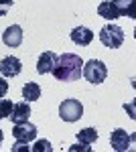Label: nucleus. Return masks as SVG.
<instances>
[{"instance_id":"f257e3e1","label":"nucleus","mask_w":136,"mask_h":152,"mask_svg":"<svg viewBox=\"0 0 136 152\" xmlns=\"http://www.w3.org/2000/svg\"><path fill=\"white\" fill-rule=\"evenodd\" d=\"M81 67L83 61L75 53H63L61 57H57V63L53 67V75L57 81H77L81 77Z\"/></svg>"},{"instance_id":"f03ea898","label":"nucleus","mask_w":136,"mask_h":152,"mask_svg":"<svg viewBox=\"0 0 136 152\" xmlns=\"http://www.w3.org/2000/svg\"><path fill=\"white\" fill-rule=\"evenodd\" d=\"M81 75H83L90 83L100 85V83H104V81H106V77H108V67L104 65L102 61H98V59H90L87 63H83V67H81Z\"/></svg>"},{"instance_id":"7ed1b4c3","label":"nucleus","mask_w":136,"mask_h":152,"mask_svg":"<svg viewBox=\"0 0 136 152\" xmlns=\"http://www.w3.org/2000/svg\"><path fill=\"white\" fill-rule=\"evenodd\" d=\"M100 41H102L104 47L118 49L124 43V31L118 24H106V26H102V31H100Z\"/></svg>"},{"instance_id":"20e7f679","label":"nucleus","mask_w":136,"mask_h":152,"mask_svg":"<svg viewBox=\"0 0 136 152\" xmlns=\"http://www.w3.org/2000/svg\"><path fill=\"white\" fill-rule=\"evenodd\" d=\"M59 116L63 122H77L81 116H83V105H81L79 99H73V97H67L63 99L61 105H59Z\"/></svg>"},{"instance_id":"39448f33","label":"nucleus","mask_w":136,"mask_h":152,"mask_svg":"<svg viewBox=\"0 0 136 152\" xmlns=\"http://www.w3.org/2000/svg\"><path fill=\"white\" fill-rule=\"evenodd\" d=\"M110 144H112L114 150L124 152V150H128V148H130V144H132V136H130L126 130L116 128L112 134H110Z\"/></svg>"},{"instance_id":"423d86ee","label":"nucleus","mask_w":136,"mask_h":152,"mask_svg":"<svg viewBox=\"0 0 136 152\" xmlns=\"http://www.w3.org/2000/svg\"><path fill=\"white\" fill-rule=\"evenodd\" d=\"M12 136H14V140H18V142H31V140L37 138V126L35 124H29V122L14 124Z\"/></svg>"},{"instance_id":"0eeeda50","label":"nucleus","mask_w":136,"mask_h":152,"mask_svg":"<svg viewBox=\"0 0 136 152\" xmlns=\"http://www.w3.org/2000/svg\"><path fill=\"white\" fill-rule=\"evenodd\" d=\"M21 69H23V63H21V59L14 57V55H8V57H4L0 61V73L4 77H16L21 73Z\"/></svg>"},{"instance_id":"6e6552de","label":"nucleus","mask_w":136,"mask_h":152,"mask_svg":"<svg viewBox=\"0 0 136 152\" xmlns=\"http://www.w3.org/2000/svg\"><path fill=\"white\" fill-rule=\"evenodd\" d=\"M2 43L6 45V47H21V43H23V28L18 26V24H12L8 26L4 33H2Z\"/></svg>"},{"instance_id":"1a4fd4ad","label":"nucleus","mask_w":136,"mask_h":152,"mask_svg":"<svg viewBox=\"0 0 136 152\" xmlns=\"http://www.w3.org/2000/svg\"><path fill=\"white\" fill-rule=\"evenodd\" d=\"M57 63V55L53 51H45V53H41V57L37 61V73L39 75H47V73H51L53 67H55Z\"/></svg>"},{"instance_id":"9d476101","label":"nucleus","mask_w":136,"mask_h":152,"mask_svg":"<svg viewBox=\"0 0 136 152\" xmlns=\"http://www.w3.org/2000/svg\"><path fill=\"white\" fill-rule=\"evenodd\" d=\"M29 118H31V105L29 102H21V104H14L8 120L12 124H23V122H29Z\"/></svg>"},{"instance_id":"9b49d317","label":"nucleus","mask_w":136,"mask_h":152,"mask_svg":"<svg viewBox=\"0 0 136 152\" xmlns=\"http://www.w3.org/2000/svg\"><path fill=\"white\" fill-rule=\"evenodd\" d=\"M71 41L79 47H87L91 41H93V33H91L87 26H75L71 31Z\"/></svg>"},{"instance_id":"f8f14e48","label":"nucleus","mask_w":136,"mask_h":152,"mask_svg":"<svg viewBox=\"0 0 136 152\" xmlns=\"http://www.w3.org/2000/svg\"><path fill=\"white\" fill-rule=\"evenodd\" d=\"M118 16H134V0H112Z\"/></svg>"},{"instance_id":"ddd939ff","label":"nucleus","mask_w":136,"mask_h":152,"mask_svg":"<svg viewBox=\"0 0 136 152\" xmlns=\"http://www.w3.org/2000/svg\"><path fill=\"white\" fill-rule=\"evenodd\" d=\"M23 97H24V102H37V99L41 97V87H39V83H35V81L24 83Z\"/></svg>"},{"instance_id":"4468645a","label":"nucleus","mask_w":136,"mask_h":152,"mask_svg":"<svg viewBox=\"0 0 136 152\" xmlns=\"http://www.w3.org/2000/svg\"><path fill=\"white\" fill-rule=\"evenodd\" d=\"M98 14H100L102 18H106V20H114V18H118V12H116V8H114L112 0H104V2H100V6H98Z\"/></svg>"},{"instance_id":"2eb2a0df","label":"nucleus","mask_w":136,"mask_h":152,"mask_svg":"<svg viewBox=\"0 0 136 152\" xmlns=\"http://www.w3.org/2000/svg\"><path fill=\"white\" fill-rule=\"evenodd\" d=\"M98 140V130L96 128H83L77 132V142L79 144H93Z\"/></svg>"},{"instance_id":"dca6fc26","label":"nucleus","mask_w":136,"mask_h":152,"mask_svg":"<svg viewBox=\"0 0 136 152\" xmlns=\"http://www.w3.org/2000/svg\"><path fill=\"white\" fill-rule=\"evenodd\" d=\"M12 107H14V104H12L10 99L0 97V118H8L12 114Z\"/></svg>"},{"instance_id":"f3484780","label":"nucleus","mask_w":136,"mask_h":152,"mask_svg":"<svg viewBox=\"0 0 136 152\" xmlns=\"http://www.w3.org/2000/svg\"><path fill=\"white\" fill-rule=\"evenodd\" d=\"M31 150L33 152H53V146H51L49 140H37Z\"/></svg>"},{"instance_id":"a211bd4d","label":"nucleus","mask_w":136,"mask_h":152,"mask_svg":"<svg viewBox=\"0 0 136 152\" xmlns=\"http://www.w3.org/2000/svg\"><path fill=\"white\" fill-rule=\"evenodd\" d=\"M10 6H12V0H0V16H4L10 10Z\"/></svg>"},{"instance_id":"6ab92c4d","label":"nucleus","mask_w":136,"mask_h":152,"mask_svg":"<svg viewBox=\"0 0 136 152\" xmlns=\"http://www.w3.org/2000/svg\"><path fill=\"white\" fill-rule=\"evenodd\" d=\"M12 152H31V148L26 146V142H18L16 140V144L12 146Z\"/></svg>"},{"instance_id":"aec40b11","label":"nucleus","mask_w":136,"mask_h":152,"mask_svg":"<svg viewBox=\"0 0 136 152\" xmlns=\"http://www.w3.org/2000/svg\"><path fill=\"white\" fill-rule=\"evenodd\" d=\"M6 94H8V81L4 77H0V97H4Z\"/></svg>"},{"instance_id":"412c9836","label":"nucleus","mask_w":136,"mask_h":152,"mask_svg":"<svg viewBox=\"0 0 136 152\" xmlns=\"http://www.w3.org/2000/svg\"><path fill=\"white\" fill-rule=\"evenodd\" d=\"M71 150H85V152H90V144H81V146H71Z\"/></svg>"},{"instance_id":"4be33fe9","label":"nucleus","mask_w":136,"mask_h":152,"mask_svg":"<svg viewBox=\"0 0 136 152\" xmlns=\"http://www.w3.org/2000/svg\"><path fill=\"white\" fill-rule=\"evenodd\" d=\"M2 140H4V134H2V130H0V144H2Z\"/></svg>"},{"instance_id":"5701e85b","label":"nucleus","mask_w":136,"mask_h":152,"mask_svg":"<svg viewBox=\"0 0 136 152\" xmlns=\"http://www.w3.org/2000/svg\"><path fill=\"white\" fill-rule=\"evenodd\" d=\"M0 120H2V118H0Z\"/></svg>"}]
</instances>
